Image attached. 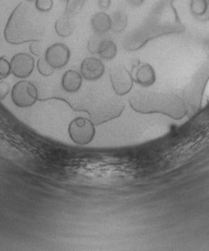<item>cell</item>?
<instances>
[{
    "label": "cell",
    "instance_id": "cell-2",
    "mask_svg": "<svg viewBox=\"0 0 209 251\" xmlns=\"http://www.w3.org/2000/svg\"><path fill=\"white\" fill-rule=\"evenodd\" d=\"M68 134L74 144L79 146H86L94 140L96 135V128L91 120L79 117L70 123Z\"/></svg>",
    "mask_w": 209,
    "mask_h": 251
},
{
    "label": "cell",
    "instance_id": "cell-8",
    "mask_svg": "<svg viewBox=\"0 0 209 251\" xmlns=\"http://www.w3.org/2000/svg\"><path fill=\"white\" fill-rule=\"evenodd\" d=\"M135 81L144 88L153 86L157 81V74L154 67L148 63L140 65L137 70Z\"/></svg>",
    "mask_w": 209,
    "mask_h": 251
},
{
    "label": "cell",
    "instance_id": "cell-10",
    "mask_svg": "<svg viewBox=\"0 0 209 251\" xmlns=\"http://www.w3.org/2000/svg\"><path fill=\"white\" fill-rule=\"evenodd\" d=\"M76 29V24L71 15L65 14L59 17L55 22V31L60 37L71 36Z\"/></svg>",
    "mask_w": 209,
    "mask_h": 251
},
{
    "label": "cell",
    "instance_id": "cell-4",
    "mask_svg": "<svg viewBox=\"0 0 209 251\" xmlns=\"http://www.w3.org/2000/svg\"><path fill=\"white\" fill-rule=\"evenodd\" d=\"M110 77L114 91L117 96H124L132 90L134 79L126 67L116 66L112 68Z\"/></svg>",
    "mask_w": 209,
    "mask_h": 251
},
{
    "label": "cell",
    "instance_id": "cell-23",
    "mask_svg": "<svg viewBox=\"0 0 209 251\" xmlns=\"http://www.w3.org/2000/svg\"><path fill=\"white\" fill-rule=\"evenodd\" d=\"M26 1H28V2H35V0H26Z\"/></svg>",
    "mask_w": 209,
    "mask_h": 251
},
{
    "label": "cell",
    "instance_id": "cell-19",
    "mask_svg": "<svg viewBox=\"0 0 209 251\" xmlns=\"http://www.w3.org/2000/svg\"><path fill=\"white\" fill-rule=\"evenodd\" d=\"M9 91H10L9 84L4 81H0V100L5 99V97L8 95Z\"/></svg>",
    "mask_w": 209,
    "mask_h": 251
},
{
    "label": "cell",
    "instance_id": "cell-11",
    "mask_svg": "<svg viewBox=\"0 0 209 251\" xmlns=\"http://www.w3.org/2000/svg\"><path fill=\"white\" fill-rule=\"evenodd\" d=\"M111 16L105 12H98L91 19V27L96 34H105L111 30Z\"/></svg>",
    "mask_w": 209,
    "mask_h": 251
},
{
    "label": "cell",
    "instance_id": "cell-9",
    "mask_svg": "<svg viewBox=\"0 0 209 251\" xmlns=\"http://www.w3.org/2000/svg\"><path fill=\"white\" fill-rule=\"evenodd\" d=\"M83 82L81 73L75 70H68L64 73L61 81V85L64 91L68 93H76L80 90Z\"/></svg>",
    "mask_w": 209,
    "mask_h": 251
},
{
    "label": "cell",
    "instance_id": "cell-1",
    "mask_svg": "<svg viewBox=\"0 0 209 251\" xmlns=\"http://www.w3.org/2000/svg\"><path fill=\"white\" fill-rule=\"evenodd\" d=\"M44 24L39 15L25 3H20L11 13L4 29V37L10 44L41 41Z\"/></svg>",
    "mask_w": 209,
    "mask_h": 251
},
{
    "label": "cell",
    "instance_id": "cell-12",
    "mask_svg": "<svg viewBox=\"0 0 209 251\" xmlns=\"http://www.w3.org/2000/svg\"><path fill=\"white\" fill-rule=\"evenodd\" d=\"M117 53V47L116 43L111 39H102V41L99 44L97 54L99 56L107 61L113 60Z\"/></svg>",
    "mask_w": 209,
    "mask_h": 251
},
{
    "label": "cell",
    "instance_id": "cell-22",
    "mask_svg": "<svg viewBox=\"0 0 209 251\" xmlns=\"http://www.w3.org/2000/svg\"><path fill=\"white\" fill-rule=\"evenodd\" d=\"M129 1V3L132 5V6H134V7H139V6H140L143 2H144V0H128Z\"/></svg>",
    "mask_w": 209,
    "mask_h": 251
},
{
    "label": "cell",
    "instance_id": "cell-20",
    "mask_svg": "<svg viewBox=\"0 0 209 251\" xmlns=\"http://www.w3.org/2000/svg\"><path fill=\"white\" fill-rule=\"evenodd\" d=\"M30 50H31V52H32L34 55L41 56V54H42V45H41L40 41H34V42H32V44L30 45Z\"/></svg>",
    "mask_w": 209,
    "mask_h": 251
},
{
    "label": "cell",
    "instance_id": "cell-16",
    "mask_svg": "<svg viewBox=\"0 0 209 251\" xmlns=\"http://www.w3.org/2000/svg\"><path fill=\"white\" fill-rule=\"evenodd\" d=\"M37 69H38V72H39L42 76H46V77L52 75V74L54 73V70H55L53 67H51V66L48 64V62H47L46 59L43 58V57H40V58L38 59V62H37Z\"/></svg>",
    "mask_w": 209,
    "mask_h": 251
},
{
    "label": "cell",
    "instance_id": "cell-7",
    "mask_svg": "<svg viewBox=\"0 0 209 251\" xmlns=\"http://www.w3.org/2000/svg\"><path fill=\"white\" fill-rule=\"evenodd\" d=\"M80 73L87 81H97L104 75L105 65L99 58L88 57L82 62Z\"/></svg>",
    "mask_w": 209,
    "mask_h": 251
},
{
    "label": "cell",
    "instance_id": "cell-6",
    "mask_svg": "<svg viewBox=\"0 0 209 251\" xmlns=\"http://www.w3.org/2000/svg\"><path fill=\"white\" fill-rule=\"evenodd\" d=\"M11 73L20 79H25L32 74L35 62L32 56L26 53H18L14 55L10 61Z\"/></svg>",
    "mask_w": 209,
    "mask_h": 251
},
{
    "label": "cell",
    "instance_id": "cell-17",
    "mask_svg": "<svg viewBox=\"0 0 209 251\" xmlns=\"http://www.w3.org/2000/svg\"><path fill=\"white\" fill-rule=\"evenodd\" d=\"M11 73V64L5 58L0 57V80L6 79Z\"/></svg>",
    "mask_w": 209,
    "mask_h": 251
},
{
    "label": "cell",
    "instance_id": "cell-24",
    "mask_svg": "<svg viewBox=\"0 0 209 251\" xmlns=\"http://www.w3.org/2000/svg\"><path fill=\"white\" fill-rule=\"evenodd\" d=\"M62 1H65V2H67V1H68V0H62Z\"/></svg>",
    "mask_w": 209,
    "mask_h": 251
},
{
    "label": "cell",
    "instance_id": "cell-3",
    "mask_svg": "<svg viewBox=\"0 0 209 251\" xmlns=\"http://www.w3.org/2000/svg\"><path fill=\"white\" fill-rule=\"evenodd\" d=\"M11 99L13 104L19 108L31 107L38 100L37 88L31 82L20 81L12 88Z\"/></svg>",
    "mask_w": 209,
    "mask_h": 251
},
{
    "label": "cell",
    "instance_id": "cell-18",
    "mask_svg": "<svg viewBox=\"0 0 209 251\" xmlns=\"http://www.w3.org/2000/svg\"><path fill=\"white\" fill-rule=\"evenodd\" d=\"M53 0H35V8L39 12H48L53 8Z\"/></svg>",
    "mask_w": 209,
    "mask_h": 251
},
{
    "label": "cell",
    "instance_id": "cell-5",
    "mask_svg": "<svg viewBox=\"0 0 209 251\" xmlns=\"http://www.w3.org/2000/svg\"><path fill=\"white\" fill-rule=\"evenodd\" d=\"M71 57L70 49L63 43H55L47 48L44 58L48 64L54 69H61L65 67Z\"/></svg>",
    "mask_w": 209,
    "mask_h": 251
},
{
    "label": "cell",
    "instance_id": "cell-14",
    "mask_svg": "<svg viewBox=\"0 0 209 251\" xmlns=\"http://www.w3.org/2000/svg\"><path fill=\"white\" fill-rule=\"evenodd\" d=\"M190 10L195 17H203L209 11V2L207 0H191Z\"/></svg>",
    "mask_w": 209,
    "mask_h": 251
},
{
    "label": "cell",
    "instance_id": "cell-21",
    "mask_svg": "<svg viewBox=\"0 0 209 251\" xmlns=\"http://www.w3.org/2000/svg\"><path fill=\"white\" fill-rule=\"evenodd\" d=\"M111 3H112L111 0H99V2H98L99 7L103 10L109 9L110 6H111Z\"/></svg>",
    "mask_w": 209,
    "mask_h": 251
},
{
    "label": "cell",
    "instance_id": "cell-15",
    "mask_svg": "<svg viewBox=\"0 0 209 251\" xmlns=\"http://www.w3.org/2000/svg\"><path fill=\"white\" fill-rule=\"evenodd\" d=\"M87 0H68L65 14L74 15L81 11Z\"/></svg>",
    "mask_w": 209,
    "mask_h": 251
},
{
    "label": "cell",
    "instance_id": "cell-13",
    "mask_svg": "<svg viewBox=\"0 0 209 251\" xmlns=\"http://www.w3.org/2000/svg\"><path fill=\"white\" fill-rule=\"evenodd\" d=\"M111 21H112L111 30L113 32L121 33L126 29L128 25V16L124 11L118 10L114 12V14L111 16Z\"/></svg>",
    "mask_w": 209,
    "mask_h": 251
}]
</instances>
